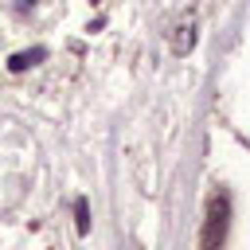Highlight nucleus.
Here are the masks:
<instances>
[{
  "instance_id": "3",
  "label": "nucleus",
  "mask_w": 250,
  "mask_h": 250,
  "mask_svg": "<svg viewBox=\"0 0 250 250\" xmlns=\"http://www.w3.org/2000/svg\"><path fill=\"white\" fill-rule=\"evenodd\" d=\"M191 47H195V23L188 20V23H180V27H176V39H172V51H176V55H188Z\"/></svg>"
},
{
  "instance_id": "1",
  "label": "nucleus",
  "mask_w": 250,
  "mask_h": 250,
  "mask_svg": "<svg viewBox=\"0 0 250 250\" xmlns=\"http://www.w3.org/2000/svg\"><path fill=\"white\" fill-rule=\"evenodd\" d=\"M227 227H230V199L223 191H215L207 199V219H203V230H199V250H223Z\"/></svg>"
},
{
  "instance_id": "2",
  "label": "nucleus",
  "mask_w": 250,
  "mask_h": 250,
  "mask_svg": "<svg viewBox=\"0 0 250 250\" xmlns=\"http://www.w3.org/2000/svg\"><path fill=\"white\" fill-rule=\"evenodd\" d=\"M43 59H47V47L20 51V55H12V59H8V70H12V74H20V70H27V66H35V62H43Z\"/></svg>"
},
{
  "instance_id": "4",
  "label": "nucleus",
  "mask_w": 250,
  "mask_h": 250,
  "mask_svg": "<svg viewBox=\"0 0 250 250\" xmlns=\"http://www.w3.org/2000/svg\"><path fill=\"white\" fill-rule=\"evenodd\" d=\"M74 227H78V234L90 230V203L86 199H74Z\"/></svg>"
},
{
  "instance_id": "5",
  "label": "nucleus",
  "mask_w": 250,
  "mask_h": 250,
  "mask_svg": "<svg viewBox=\"0 0 250 250\" xmlns=\"http://www.w3.org/2000/svg\"><path fill=\"white\" fill-rule=\"evenodd\" d=\"M23 4H31V0H23Z\"/></svg>"
}]
</instances>
